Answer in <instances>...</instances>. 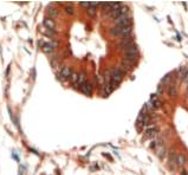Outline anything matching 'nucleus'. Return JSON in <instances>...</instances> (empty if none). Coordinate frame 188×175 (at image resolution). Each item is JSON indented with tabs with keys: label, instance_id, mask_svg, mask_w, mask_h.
<instances>
[{
	"label": "nucleus",
	"instance_id": "nucleus-18",
	"mask_svg": "<svg viewBox=\"0 0 188 175\" xmlns=\"http://www.w3.org/2000/svg\"><path fill=\"white\" fill-rule=\"evenodd\" d=\"M141 121H142V126H148V124H149V122H150V117H149L148 115H146Z\"/></svg>",
	"mask_w": 188,
	"mask_h": 175
},
{
	"label": "nucleus",
	"instance_id": "nucleus-14",
	"mask_svg": "<svg viewBox=\"0 0 188 175\" xmlns=\"http://www.w3.org/2000/svg\"><path fill=\"white\" fill-rule=\"evenodd\" d=\"M184 163H186V156H184L183 154L177 155V157H176V164H177V166H183Z\"/></svg>",
	"mask_w": 188,
	"mask_h": 175
},
{
	"label": "nucleus",
	"instance_id": "nucleus-5",
	"mask_svg": "<svg viewBox=\"0 0 188 175\" xmlns=\"http://www.w3.org/2000/svg\"><path fill=\"white\" fill-rule=\"evenodd\" d=\"M43 24H44V26L46 27V30H51V31H54V30H56V24H54V21H53L51 18H45V19L43 20Z\"/></svg>",
	"mask_w": 188,
	"mask_h": 175
},
{
	"label": "nucleus",
	"instance_id": "nucleus-21",
	"mask_svg": "<svg viewBox=\"0 0 188 175\" xmlns=\"http://www.w3.org/2000/svg\"><path fill=\"white\" fill-rule=\"evenodd\" d=\"M181 175H187V173H186V170H182V173H181Z\"/></svg>",
	"mask_w": 188,
	"mask_h": 175
},
{
	"label": "nucleus",
	"instance_id": "nucleus-15",
	"mask_svg": "<svg viewBox=\"0 0 188 175\" xmlns=\"http://www.w3.org/2000/svg\"><path fill=\"white\" fill-rule=\"evenodd\" d=\"M168 94H169V96H175L176 95V85L175 84H169Z\"/></svg>",
	"mask_w": 188,
	"mask_h": 175
},
{
	"label": "nucleus",
	"instance_id": "nucleus-12",
	"mask_svg": "<svg viewBox=\"0 0 188 175\" xmlns=\"http://www.w3.org/2000/svg\"><path fill=\"white\" fill-rule=\"evenodd\" d=\"M123 58L127 61H130V62H135L139 58V53H124Z\"/></svg>",
	"mask_w": 188,
	"mask_h": 175
},
{
	"label": "nucleus",
	"instance_id": "nucleus-7",
	"mask_svg": "<svg viewBox=\"0 0 188 175\" xmlns=\"http://www.w3.org/2000/svg\"><path fill=\"white\" fill-rule=\"evenodd\" d=\"M98 5H100L98 3H90V6H89L88 10H86V12H88V14H89L90 17H95V16H96L97 6H98Z\"/></svg>",
	"mask_w": 188,
	"mask_h": 175
},
{
	"label": "nucleus",
	"instance_id": "nucleus-13",
	"mask_svg": "<svg viewBox=\"0 0 188 175\" xmlns=\"http://www.w3.org/2000/svg\"><path fill=\"white\" fill-rule=\"evenodd\" d=\"M43 51H44L45 53H50V52H52V51H53V45H52V44H50V43H45V44H43Z\"/></svg>",
	"mask_w": 188,
	"mask_h": 175
},
{
	"label": "nucleus",
	"instance_id": "nucleus-20",
	"mask_svg": "<svg viewBox=\"0 0 188 175\" xmlns=\"http://www.w3.org/2000/svg\"><path fill=\"white\" fill-rule=\"evenodd\" d=\"M25 174V167L24 166H20L19 168V175H24Z\"/></svg>",
	"mask_w": 188,
	"mask_h": 175
},
{
	"label": "nucleus",
	"instance_id": "nucleus-3",
	"mask_svg": "<svg viewBox=\"0 0 188 175\" xmlns=\"http://www.w3.org/2000/svg\"><path fill=\"white\" fill-rule=\"evenodd\" d=\"M133 43H134V38H133L131 36L124 37V38L121 39V42H119V44H118V49H119V50H123L125 46H128V45H130V44H133Z\"/></svg>",
	"mask_w": 188,
	"mask_h": 175
},
{
	"label": "nucleus",
	"instance_id": "nucleus-11",
	"mask_svg": "<svg viewBox=\"0 0 188 175\" xmlns=\"http://www.w3.org/2000/svg\"><path fill=\"white\" fill-rule=\"evenodd\" d=\"M121 65H122V68H124V69L130 70V69H133L134 62H130V61H127V59H124V58H122V61H121Z\"/></svg>",
	"mask_w": 188,
	"mask_h": 175
},
{
	"label": "nucleus",
	"instance_id": "nucleus-19",
	"mask_svg": "<svg viewBox=\"0 0 188 175\" xmlns=\"http://www.w3.org/2000/svg\"><path fill=\"white\" fill-rule=\"evenodd\" d=\"M70 80H71L74 84H76L77 80H78V73H72L71 77H70Z\"/></svg>",
	"mask_w": 188,
	"mask_h": 175
},
{
	"label": "nucleus",
	"instance_id": "nucleus-16",
	"mask_svg": "<svg viewBox=\"0 0 188 175\" xmlns=\"http://www.w3.org/2000/svg\"><path fill=\"white\" fill-rule=\"evenodd\" d=\"M64 11L68 13V14H70V16H72L74 13H75V11H74V7L71 6V4H68L66 6H65V8H64Z\"/></svg>",
	"mask_w": 188,
	"mask_h": 175
},
{
	"label": "nucleus",
	"instance_id": "nucleus-1",
	"mask_svg": "<svg viewBox=\"0 0 188 175\" xmlns=\"http://www.w3.org/2000/svg\"><path fill=\"white\" fill-rule=\"evenodd\" d=\"M115 21L116 26H133V19L129 16H119Z\"/></svg>",
	"mask_w": 188,
	"mask_h": 175
},
{
	"label": "nucleus",
	"instance_id": "nucleus-9",
	"mask_svg": "<svg viewBox=\"0 0 188 175\" xmlns=\"http://www.w3.org/2000/svg\"><path fill=\"white\" fill-rule=\"evenodd\" d=\"M85 82H86V80H85V73H84V72H79V73H78V80H77V83L75 84V86L78 88V89H81L82 85H83Z\"/></svg>",
	"mask_w": 188,
	"mask_h": 175
},
{
	"label": "nucleus",
	"instance_id": "nucleus-17",
	"mask_svg": "<svg viewBox=\"0 0 188 175\" xmlns=\"http://www.w3.org/2000/svg\"><path fill=\"white\" fill-rule=\"evenodd\" d=\"M146 133H147V135H148V136H153V135L156 133V127H149V128L147 129V131H146Z\"/></svg>",
	"mask_w": 188,
	"mask_h": 175
},
{
	"label": "nucleus",
	"instance_id": "nucleus-4",
	"mask_svg": "<svg viewBox=\"0 0 188 175\" xmlns=\"http://www.w3.org/2000/svg\"><path fill=\"white\" fill-rule=\"evenodd\" d=\"M81 91H82L84 95L90 96V95L92 94V85H91V83L85 82V83L82 85V88H81Z\"/></svg>",
	"mask_w": 188,
	"mask_h": 175
},
{
	"label": "nucleus",
	"instance_id": "nucleus-2",
	"mask_svg": "<svg viewBox=\"0 0 188 175\" xmlns=\"http://www.w3.org/2000/svg\"><path fill=\"white\" fill-rule=\"evenodd\" d=\"M118 27V37H128L133 32V26H117Z\"/></svg>",
	"mask_w": 188,
	"mask_h": 175
},
{
	"label": "nucleus",
	"instance_id": "nucleus-6",
	"mask_svg": "<svg viewBox=\"0 0 188 175\" xmlns=\"http://www.w3.org/2000/svg\"><path fill=\"white\" fill-rule=\"evenodd\" d=\"M122 51H124V53H139V46L135 43H133L128 46H125Z\"/></svg>",
	"mask_w": 188,
	"mask_h": 175
},
{
	"label": "nucleus",
	"instance_id": "nucleus-10",
	"mask_svg": "<svg viewBox=\"0 0 188 175\" xmlns=\"http://www.w3.org/2000/svg\"><path fill=\"white\" fill-rule=\"evenodd\" d=\"M46 13H47V16L52 19V18H56L57 16H58V10L56 8V7H53V6H49L47 8H46Z\"/></svg>",
	"mask_w": 188,
	"mask_h": 175
},
{
	"label": "nucleus",
	"instance_id": "nucleus-8",
	"mask_svg": "<svg viewBox=\"0 0 188 175\" xmlns=\"http://www.w3.org/2000/svg\"><path fill=\"white\" fill-rule=\"evenodd\" d=\"M71 75H72V72H71L70 66H64L60 71V76H61L63 79H70Z\"/></svg>",
	"mask_w": 188,
	"mask_h": 175
}]
</instances>
